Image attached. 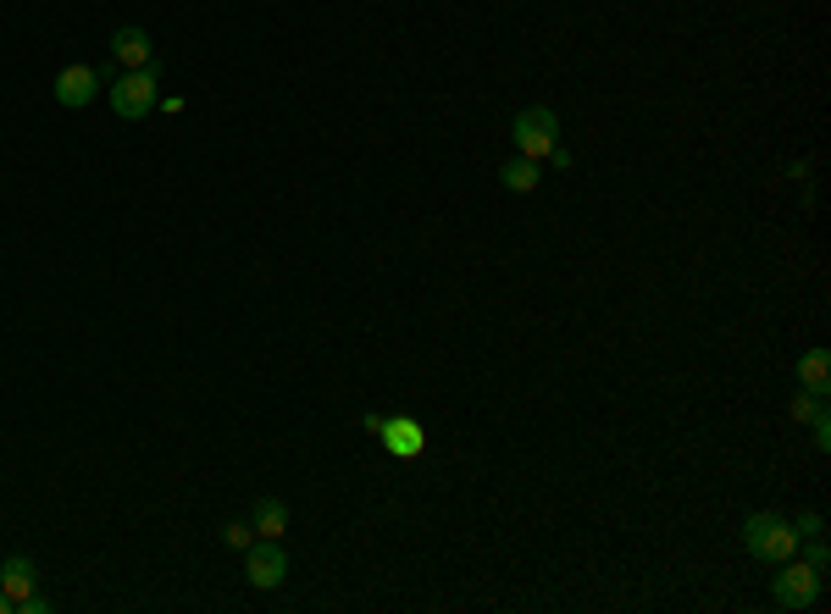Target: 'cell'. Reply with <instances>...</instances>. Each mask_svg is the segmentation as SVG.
<instances>
[{"label": "cell", "mask_w": 831, "mask_h": 614, "mask_svg": "<svg viewBox=\"0 0 831 614\" xmlns=\"http://www.w3.org/2000/svg\"><path fill=\"white\" fill-rule=\"evenodd\" d=\"M250 526H255V537H284L289 532V504L284 499H255Z\"/></svg>", "instance_id": "10"}, {"label": "cell", "mask_w": 831, "mask_h": 614, "mask_svg": "<svg viewBox=\"0 0 831 614\" xmlns=\"http://www.w3.org/2000/svg\"><path fill=\"white\" fill-rule=\"evenodd\" d=\"M510 144L527 161H549V149L561 144V116H554L549 105H521L516 122H510Z\"/></svg>", "instance_id": "3"}, {"label": "cell", "mask_w": 831, "mask_h": 614, "mask_svg": "<svg viewBox=\"0 0 831 614\" xmlns=\"http://www.w3.org/2000/svg\"><path fill=\"white\" fill-rule=\"evenodd\" d=\"M809 426H815V448H831V415L820 410V415H815Z\"/></svg>", "instance_id": "15"}, {"label": "cell", "mask_w": 831, "mask_h": 614, "mask_svg": "<svg viewBox=\"0 0 831 614\" xmlns=\"http://www.w3.org/2000/svg\"><path fill=\"white\" fill-rule=\"evenodd\" d=\"M804 559H809L815 570H826V559H831V554H826V543H820V532H809V554H804Z\"/></svg>", "instance_id": "16"}, {"label": "cell", "mask_w": 831, "mask_h": 614, "mask_svg": "<svg viewBox=\"0 0 831 614\" xmlns=\"http://www.w3.org/2000/svg\"><path fill=\"white\" fill-rule=\"evenodd\" d=\"M377 437H383V448L394 459H422V448H428V432H422V421H416V415H388Z\"/></svg>", "instance_id": "8"}, {"label": "cell", "mask_w": 831, "mask_h": 614, "mask_svg": "<svg viewBox=\"0 0 831 614\" xmlns=\"http://www.w3.org/2000/svg\"><path fill=\"white\" fill-rule=\"evenodd\" d=\"M222 543H228V548H250V543H255V526H244V521H239V526H228V532H222Z\"/></svg>", "instance_id": "14"}, {"label": "cell", "mask_w": 831, "mask_h": 614, "mask_svg": "<svg viewBox=\"0 0 831 614\" xmlns=\"http://www.w3.org/2000/svg\"><path fill=\"white\" fill-rule=\"evenodd\" d=\"M549 161H554V167H561V172H566V167H572L577 156H572V149H566V144H554V149H549Z\"/></svg>", "instance_id": "17"}, {"label": "cell", "mask_w": 831, "mask_h": 614, "mask_svg": "<svg viewBox=\"0 0 831 614\" xmlns=\"http://www.w3.org/2000/svg\"><path fill=\"white\" fill-rule=\"evenodd\" d=\"M244 581L255 587V592H277L289 581V554L277 548V537H255L250 548H244Z\"/></svg>", "instance_id": "6"}, {"label": "cell", "mask_w": 831, "mask_h": 614, "mask_svg": "<svg viewBox=\"0 0 831 614\" xmlns=\"http://www.w3.org/2000/svg\"><path fill=\"white\" fill-rule=\"evenodd\" d=\"M0 592L12 598V614H45L51 598L40 592V570L29 554H12L7 565H0Z\"/></svg>", "instance_id": "5"}, {"label": "cell", "mask_w": 831, "mask_h": 614, "mask_svg": "<svg viewBox=\"0 0 831 614\" xmlns=\"http://www.w3.org/2000/svg\"><path fill=\"white\" fill-rule=\"evenodd\" d=\"M820 581H826V570H815L809 559H782L776 565V581H771V598H776V609H815V598H820Z\"/></svg>", "instance_id": "4"}, {"label": "cell", "mask_w": 831, "mask_h": 614, "mask_svg": "<svg viewBox=\"0 0 831 614\" xmlns=\"http://www.w3.org/2000/svg\"><path fill=\"white\" fill-rule=\"evenodd\" d=\"M798 382H804V393H831V360H826V349H809L804 360H798Z\"/></svg>", "instance_id": "11"}, {"label": "cell", "mask_w": 831, "mask_h": 614, "mask_svg": "<svg viewBox=\"0 0 831 614\" xmlns=\"http://www.w3.org/2000/svg\"><path fill=\"white\" fill-rule=\"evenodd\" d=\"M111 62H117L122 72L151 67V62H156V56H151V34H145V29H117V34H111Z\"/></svg>", "instance_id": "9"}, {"label": "cell", "mask_w": 831, "mask_h": 614, "mask_svg": "<svg viewBox=\"0 0 831 614\" xmlns=\"http://www.w3.org/2000/svg\"><path fill=\"white\" fill-rule=\"evenodd\" d=\"M798 526L787 521V515H776V510H760V515H749L743 521V548L754 554V559H765V565H782V559H793L798 554Z\"/></svg>", "instance_id": "1"}, {"label": "cell", "mask_w": 831, "mask_h": 614, "mask_svg": "<svg viewBox=\"0 0 831 614\" xmlns=\"http://www.w3.org/2000/svg\"><path fill=\"white\" fill-rule=\"evenodd\" d=\"M156 100H162V67L151 62V67H133V72H117V83H111V111L122 116V122H145L151 111H156Z\"/></svg>", "instance_id": "2"}, {"label": "cell", "mask_w": 831, "mask_h": 614, "mask_svg": "<svg viewBox=\"0 0 831 614\" xmlns=\"http://www.w3.org/2000/svg\"><path fill=\"white\" fill-rule=\"evenodd\" d=\"M51 94H56V105H67V111H84V105H89V100L100 94V72H95L89 62H73V67H62V72H56Z\"/></svg>", "instance_id": "7"}, {"label": "cell", "mask_w": 831, "mask_h": 614, "mask_svg": "<svg viewBox=\"0 0 831 614\" xmlns=\"http://www.w3.org/2000/svg\"><path fill=\"white\" fill-rule=\"evenodd\" d=\"M538 167H543V161H527V156H510V161L499 167V183H505L510 194H532V189H538Z\"/></svg>", "instance_id": "12"}, {"label": "cell", "mask_w": 831, "mask_h": 614, "mask_svg": "<svg viewBox=\"0 0 831 614\" xmlns=\"http://www.w3.org/2000/svg\"><path fill=\"white\" fill-rule=\"evenodd\" d=\"M0 614H12V598H7V592H0Z\"/></svg>", "instance_id": "18"}, {"label": "cell", "mask_w": 831, "mask_h": 614, "mask_svg": "<svg viewBox=\"0 0 831 614\" xmlns=\"http://www.w3.org/2000/svg\"><path fill=\"white\" fill-rule=\"evenodd\" d=\"M820 410H826V399H820V393H798V399H793V421H798V426H809Z\"/></svg>", "instance_id": "13"}]
</instances>
